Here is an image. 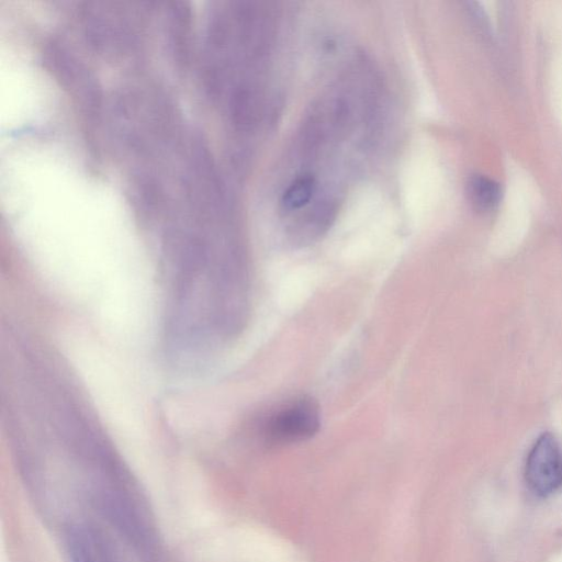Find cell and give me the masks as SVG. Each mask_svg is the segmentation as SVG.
Wrapping results in <instances>:
<instances>
[{
	"label": "cell",
	"instance_id": "3957f363",
	"mask_svg": "<svg viewBox=\"0 0 562 562\" xmlns=\"http://www.w3.org/2000/svg\"><path fill=\"white\" fill-rule=\"evenodd\" d=\"M190 8L183 1L172 2L170 8V40L175 58L180 65L189 59Z\"/></svg>",
	"mask_w": 562,
	"mask_h": 562
},
{
	"label": "cell",
	"instance_id": "5b68a950",
	"mask_svg": "<svg viewBox=\"0 0 562 562\" xmlns=\"http://www.w3.org/2000/svg\"><path fill=\"white\" fill-rule=\"evenodd\" d=\"M316 191V180L311 173L297 176L284 190L281 196L283 211L293 212L304 207Z\"/></svg>",
	"mask_w": 562,
	"mask_h": 562
},
{
	"label": "cell",
	"instance_id": "8992f818",
	"mask_svg": "<svg viewBox=\"0 0 562 562\" xmlns=\"http://www.w3.org/2000/svg\"><path fill=\"white\" fill-rule=\"evenodd\" d=\"M93 537L82 529H71L67 549L70 562H102L99 558Z\"/></svg>",
	"mask_w": 562,
	"mask_h": 562
},
{
	"label": "cell",
	"instance_id": "7a4b0ae2",
	"mask_svg": "<svg viewBox=\"0 0 562 562\" xmlns=\"http://www.w3.org/2000/svg\"><path fill=\"white\" fill-rule=\"evenodd\" d=\"M525 482L537 496L547 497L562 490V446L550 432L541 434L525 462Z\"/></svg>",
	"mask_w": 562,
	"mask_h": 562
},
{
	"label": "cell",
	"instance_id": "6da1fadb",
	"mask_svg": "<svg viewBox=\"0 0 562 562\" xmlns=\"http://www.w3.org/2000/svg\"><path fill=\"white\" fill-rule=\"evenodd\" d=\"M319 426L317 403L311 397L299 396L280 405L267 417L263 434L269 443L286 445L312 438Z\"/></svg>",
	"mask_w": 562,
	"mask_h": 562
},
{
	"label": "cell",
	"instance_id": "277c9868",
	"mask_svg": "<svg viewBox=\"0 0 562 562\" xmlns=\"http://www.w3.org/2000/svg\"><path fill=\"white\" fill-rule=\"evenodd\" d=\"M465 192L473 209L482 213L493 211L502 195L501 186L482 175H473L468 179Z\"/></svg>",
	"mask_w": 562,
	"mask_h": 562
}]
</instances>
